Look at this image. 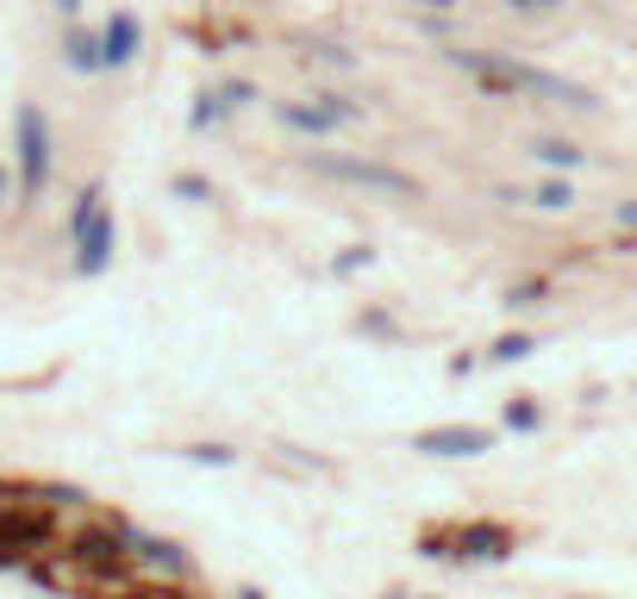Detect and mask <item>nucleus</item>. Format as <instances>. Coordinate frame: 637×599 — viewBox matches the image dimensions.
Listing matches in <instances>:
<instances>
[{
    "label": "nucleus",
    "instance_id": "1",
    "mask_svg": "<svg viewBox=\"0 0 637 599\" xmlns=\"http://www.w3.org/2000/svg\"><path fill=\"white\" fill-rule=\"evenodd\" d=\"M69 237H76V268L81 275H100L112 263V213L100 206V194H81L76 219H69Z\"/></svg>",
    "mask_w": 637,
    "mask_h": 599
},
{
    "label": "nucleus",
    "instance_id": "3",
    "mask_svg": "<svg viewBox=\"0 0 637 599\" xmlns=\"http://www.w3.org/2000/svg\"><path fill=\"white\" fill-rule=\"evenodd\" d=\"M425 450H444V456H476V450H488V438H481V431H431Z\"/></svg>",
    "mask_w": 637,
    "mask_h": 599
},
{
    "label": "nucleus",
    "instance_id": "4",
    "mask_svg": "<svg viewBox=\"0 0 637 599\" xmlns=\"http://www.w3.org/2000/svg\"><path fill=\"white\" fill-rule=\"evenodd\" d=\"M0 206H7V169H0Z\"/></svg>",
    "mask_w": 637,
    "mask_h": 599
},
{
    "label": "nucleus",
    "instance_id": "2",
    "mask_svg": "<svg viewBox=\"0 0 637 599\" xmlns=\"http://www.w3.org/2000/svg\"><path fill=\"white\" fill-rule=\"evenodd\" d=\"M50 181V131L38 112H19V194L38 200Z\"/></svg>",
    "mask_w": 637,
    "mask_h": 599
}]
</instances>
